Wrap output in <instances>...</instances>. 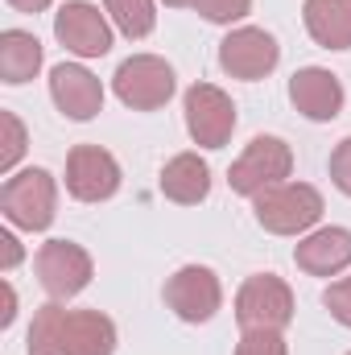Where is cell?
Returning a JSON list of instances; mask_svg holds the SVG:
<instances>
[{"instance_id": "1", "label": "cell", "mask_w": 351, "mask_h": 355, "mask_svg": "<svg viewBox=\"0 0 351 355\" xmlns=\"http://www.w3.org/2000/svg\"><path fill=\"white\" fill-rule=\"evenodd\" d=\"M252 215L273 236H302L323 219V194L310 182H281L252 198Z\"/></svg>"}, {"instance_id": "2", "label": "cell", "mask_w": 351, "mask_h": 355, "mask_svg": "<svg viewBox=\"0 0 351 355\" xmlns=\"http://www.w3.org/2000/svg\"><path fill=\"white\" fill-rule=\"evenodd\" d=\"M0 211L21 232H46L58 211V182L50 170H21L0 186Z\"/></svg>"}, {"instance_id": "3", "label": "cell", "mask_w": 351, "mask_h": 355, "mask_svg": "<svg viewBox=\"0 0 351 355\" xmlns=\"http://www.w3.org/2000/svg\"><path fill=\"white\" fill-rule=\"evenodd\" d=\"M174 67L166 62V58H157V54H132V58H124L120 67H116V75H112V91H116V99L124 103V107H132V112H157V107H166L170 103V95H174Z\"/></svg>"}, {"instance_id": "4", "label": "cell", "mask_w": 351, "mask_h": 355, "mask_svg": "<svg viewBox=\"0 0 351 355\" xmlns=\"http://www.w3.org/2000/svg\"><path fill=\"white\" fill-rule=\"evenodd\" d=\"M236 322L244 331H285L293 322V289L277 272H257L236 293Z\"/></svg>"}, {"instance_id": "5", "label": "cell", "mask_w": 351, "mask_h": 355, "mask_svg": "<svg viewBox=\"0 0 351 355\" xmlns=\"http://www.w3.org/2000/svg\"><path fill=\"white\" fill-rule=\"evenodd\" d=\"M293 174V149L281 137H252L248 149L240 153V162L232 166V190L244 198H257L268 186H281L285 178Z\"/></svg>"}, {"instance_id": "6", "label": "cell", "mask_w": 351, "mask_h": 355, "mask_svg": "<svg viewBox=\"0 0 351 355\" xmlns=\"http://www.w3.org/2000/svg\"><path fill=\"white\" fill-rule=\"evenodd\" d=\"M186 132L203 149H223L236 132V103L215 83H194L186 91Z\"/></svg>"}, {"instance_id": "7", "label": "cell", "mask_w": 351, "mask_h": 355, "mask_svg": "<svg viewBox=\"0 0 351 355\" xmlns=\"http://www.w3.org/2000/svg\"><path fill=\"white\" fill-rule=\"evenodd\" d=\"M37 281H42V289L50 293V302H67V297H75V293H83L91 281V252L83 244H75V240H46L42 248H37Z\"/></svg>"}, {"instance_id": "8", "label": "cell", "mask_w": 351, "mask_h": 355, "mask_svg": "<svg viewBox=\"0 0 351 355\" xmlns=\"http://www.w3.org/2000/svg\"><path fill=\"white\" fill-rule=\"evenodd\" d=\"M281 62V46L268 29L257 25H240L232 29L223 42H219V67L232 75V79H244V83H257L264 75H273Z\"/></svg>"}, {"instance_id": "9", "label": "cell", "mask_w": 351, "mask_h": 355, "mask_svg": "<svg viewBox=\"0 0 351 355\" xmlns=\"http://www.w3.org/2000/svg\"><path fill=\"white\" fill-rule=\"evenodd\" d=\"M166 306L182 322H211L223 306V285L207 265H182L166 281Z\"/></svg>"}, {"instance_id": "10", "label": "cell", "mask_w": 351, "mask_h": 355, "mask_svg": "<svg viewBox=\"0 0 351 355\" xmlns=\"http://www.w3.org/2000/svg\"><path fill=\"white\" fill-rule=\"evenodd\" d=\"M54 37L71 54H79V58H103L112 50V25H108V17L95 4H87V0H67L58 8Z\"/></svg>"}, {"instance_id": "11", "label": "cell", "mask_w": 351, "mask_h": 355, "mask_svg": "<svg viewBox=\"0 0 351 355\" xmlns=\"http://www.w3.org/2000/svg\"><path fill=\"white\" fill-rule=\"evenodd\" d=\"M67 190L79 202H103L120 190V162L99 145H75L67 157Z\"/></svg>"}, {"instance_id": "12", "label": "cell", "mask_w": 351, "mask_h": 355, "mask_svg": "<svg viewBox=\"0 0 351 355\" xmlns=\"http://www.w3.org/2000/svg\"><path fill=\"white\" fill-rule=\"evenodd\" d=\"M50 99L67 120H95L103 112V83L79 62H58L50 71Z\"/></svg>"}, {"instance_id": "13", "label": "cell", "mask_w": 351, "mask_h": 355, "mask_svg": "<svg viewBox=\"0 0 351 355\" xmlns=\"http://www.w3.org/2000/svg\"><path fill=\"white\" fill-rule=\"evenodd\" d=\"M289 99L293 107L314 120V124H327L343 112V83L339 75H331L327 67H302L293 79H289Z\"/></svg>"}, {"instance_id": "14", "label": "cell", "mask_w": 351, "mask_h": 355, "mask_svg": "<svg viewBox=\"0 0 351 355\" xmlns=\"http://www.w3.org/2000/svg\"><path fill=\"white\" fill-rule=\"evenodd\" d=\"M293 261L310 277H339L351 265V232L348 227H318V232H310L293 248Z\"/></svg>"}, {"instance_id": "15", "label": "cell", "mask_w": 351, "mask_h": 355, "mask_svg": "<svg viewBox=\"0 0 351 355\" xmlns=\"http://www.w3.org/2000/svg\"><path fill=\"white\" fill-rule=\"evenodd\" d=\"M116 322L99 310H67L62 322V355H112Z\"/></svg>"}, {"instance_id": "16", "label": "cell", "mask_w": 351, "mask_h": 355, "mask_svg": "<svg viewBox=\"0 0 351 355\" xmlns=\"http://www.w3.org/2000/svg\"><path fill=\"white\" fill-rule=\"evenodd\" d=\"M162 194L178 207H194L211 194V166L198 153H178L162 170Z\"/></svg>"}, {"instance_id": "17", "label": "cell", "mask_w": 351, "mask_h": 355, "mask_svg": "<svg viewBox=\"0 0 351 355\" xmlns=\"http://www.w3.org/2000/svg\"><path fill=\"white\" fill-rule=\"evenodd\" d=\"M302 21L323 50H351V0H306Z\"/></svg>"}, {"instance_id": "18", "label": "cell", "mask_w": 351, "mask_h": 355, "mask_svg": "<svg viewBox=\"0 0 351 355\" xmlns=\"http://www.w3.org/2000/svg\"><path fill=\"white\" fill-rule=\"evenodd\" d=\"M37 71H42V42L25 29H4L0 33V79L8 87H21Z\"/></svg>"}, {"instance_id": "19", "label": "cell", "mask_w": 351, "mask_h": 355, "mask_svg": "<svg viewBox=\"0 0 351 355\" xmlns=\"http://www.w3.org/2000/svg\"><path fill=\"white\" fill-rule=\"evenodd\" d=\"M62 322H67V310L58 302H46L33 314V322H29L25 352L29 355H62Z\"/></svg>"}, {"instance_id": "20", "label": "cell", "mask_w": 351, "mask_h": 355, "mask_svg": "<svg viewBox=\"0 0 351 355\" xmlns=\"http://www.w3.org/2000/svg\"><path fill=\"white\" fill-rule=\"evenodd\" d=\"M108 12H112L116 29H120L124 37H132V42L149 37L153 25H157V8H153V0H108Z\"/></svg>"}, {"instance_id": "21", "label": "cell", "mask_w": 351, "mask_h": 355, "mask_svg": "<svg viewBox=\"0 0 351 355\" xmlns=\"http://www.w3.org/2000/svg\"><path fill=\"white\" fill-rule=\"evenodd\" d=\"M190 8L198 17H207L211 25H232L252 12V0H190Z\"/></svg>"}, {"instance_id": "22", "label": "cell", "mask_w": 351, "mask_h": 355, "mask_svg": "<svg viewBox=\"0 0 351 355\" xmlns=\"http://www.w3.org/2000/svg\"><path fill=\"white\" fill-rule=\"evenodd\" d=\"M0 128H4V149H0V170L8 174L17 162H21V153H25V124L12 116V112H0Z\"/></svg>"}, {"instance_id": "23", "label": "cell", "mask_w": 351, "mask_h": 355, "mask_svg": "<svg viewBox=\"0 0 351 355\" xmlns=\"http://www.w3.org/2000/svg\"><path fill=\"white\" fill-rule=\"evenodd\" d=\"M236 355H289L281 331H244V339L236 343Z\"/></svg>"}, {"instance_id": "24", "label": "cell", "mask_w": 351, "mask_h": 355, "mask_svg": "<svg viewBox=\"0 0 351 355\" xmlns=\"http://www.w3.org/2000/svg\"><path fill=\"white\" fill-rule=\"evenodd\" d=\"M323 306L331 310V318H335V322H343V327L351 331V277H339V281H331V285H327Z\"/></svg>"}, {"instance_id": "25", "label": "cell", "mask_w": 351, "mask_h": 355, "mask_svg": "<svg viewBox=\"0 0 351 355\" xmlns=\"http://www.w3.org/2000/svg\"><path fill=\"white\" fill-rule=\"evenodd\" d=\"M331 182L351 198V137H343L331 153Z\"/></svg>"}, {"instance_id": "26", "label": "cell", "mask_w": 351, "mask_h": 355, "mask_svg": "<svg viewBox=\"0 0 351 355\" xmlns=\"http://www.w3.org/2000/svg\"><path fill=\"white\" fill-rule=\"evenodd\" d=\"M17 265H21V244H17L12 232H0V272H8Z\"/></svg>"}, {"instance_id": "27", "label": "cell", "mask_w": 351, "mask_h": 355, "mask_svg": "<svg viewBox=\"0 0 351 355\" xmlns=\"http://www.w3.org/2000/svg\"><path fill=\"white\" fill-rule=\"evenodd\" d=\"M0 293H4V314H0V327H12V318H17V293H12V285H8V281L0 285Z\"/></svg>"}, {"instance_id": "28", "label": "cell", "mask_w": 351, "mask_h": 355, "mask_svg": "<svg viewBox=\"0 0 351 355\" xmlns=\"http://www.w3.org/2000/svg\"><path fill=\"white\" fill-rule=\"evenodd\" d=\"M17 12H42V8H50L54 0H8Z\"/></svg>"}, {"instance_id": "29", "label": "cell", "mask_w": 351, "mask_h": 355, "mask_svg": "<svg viewBox=\"0 0 351 355\" xmlns=\"http://www.w3.org/2000/svg\"><path fill=\"white\" fill-rule=\"evenodd\" d=\"M170 8H190V0H166Z\"/></svg>"}, {"instance_id": "30", "label": "cell", "mask_w": 351, "mask_h": 355, "mask_svg": "<svg viewBox=\"0 0 351 355\" xmlns=\"http://www.w3.org/2000/svg\"><path fill=\"white\" fill-rule=\"evenodd\" d=\"M348 355H351V352H348Z\"/></svg>"}]
</instances>
